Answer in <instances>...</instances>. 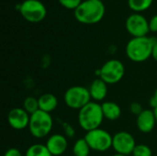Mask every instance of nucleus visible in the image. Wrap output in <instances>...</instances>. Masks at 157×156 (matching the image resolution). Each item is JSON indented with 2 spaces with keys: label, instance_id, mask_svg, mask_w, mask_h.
I'll list each match as a JSON object with an SVG mask.
<instances>
[{
  "label": "nucleus",
  "instance_id": "nucleus-13",
  "mask_svg": "<svg viewBox=\"0 0 157 156\" xmlns=\"http://www.w3.org/2000/svg\"><path fill=\"white\" fill-rule=\"evenodd\" d=\"M156 124V119L153 109H144L142 113L136 117V126L142 133H150Z\"/></svg>",
  "mask_w": 157,
  "mask_h": 156
},
{
  "label": "nucleus",
  "instance_id": "nucleus-30",
  "mask_svg": "<svg viewBox=\"0 0 157 156\" xmlns=\"http://www.w3.org/2000/svg\"><path fill=\"white\" fill-rule=\"evenodd\" d=\"M111 156H126V155H123V154H114L113 155Z\"/></svg>",
  "mask_w": 157,
  "mask_h": 156
},
{
  "label": "nucleus",
  "instance_id": "nucleus-29",
  "mask_svg": "<svg viewBox=\"0 0 157 156\" xmlns=\"http://www.w3.org/2000/svg\"><path fill=\"white\" fill-rule=\"evenodd\" d=\"M155 99L157 100V87H156V89H155V94H154V96H153Z\"/></svg>",
  "mask_w": 157,
  "mask_h": 156
},
{
  "label": "nucleus",
  "instance_id": "nucleus-11",
  "mask_svg": "<svg viewBox=\"0 0 157 156\" xmlns=\"http://www.w3.org/2000/svg\"><path fill=\"white\" fill-rule=\"evenodd\" d=\"M7 123L16 131H22L29 128L30 115L23 108H14L8 111Z\"/></svg>",
  "mask_w": 157,
  "mask_h": 156
},
{
  "label": "nucleus",
  "instance_id": "nucleus-2",
  "mask_svg": "<svg viewBox=\"0 0 157 156\" xmlns=\"http://www.w3.org/2000/svg\"><path fill=\"white\" fill-rule=\"evenodd\" d=\"M155 39L152 37L132 38L125 48L127 57L134 63H144L152 57V51Z\"/></svg>",
  "mask_w": 157,
  "mask_h": 156
},
{
  "label": "nucleus",
  "instance_id": "nucleus-28",
  "mask_svg": "<svg viewBox=\"0 0 157 156\" xmlns=\"http://www.w3.org/2000/svg\"><path fill=\"white\" fill-rule=\"evenodd\" d=\"M154 110V113H155V119H156V122H157V108H155V109H153Z\"/></svg>",
  "mask_w": 157,
  "mask_h": 156
},
{
  "label": "nucleus",
  "instance_id": "nucleus-26",
  "mask_svg": "<svg viewBox=\"0 0 157 156\" xmlns=\"http://www.w3.org/2000/svg\"><path fill=\"white\" fill-rule=\"evenodd\" d=\"M4 156H22V154L17 148H9L6 151Z\"/></svg>",
  "mask_w": 157,
  "mask_h": 156
},
{
  "label": "nucleus",
  "instance_id": "nucleus-25",
  "mask_svg": "<svg viewBox=\"0 0 157 156\" xmlns=\"http://www.w3.org/2000/svg\"><path fill=\"white\" fill-rule=\"evenodd\" d=\"M149 28L151 32H157V14L153 16L149 20Z\"/></svg>",
  "mask_w": 157,
  "mask_h": 156
},
{
  "label": "nucleus",
  "instance_id": "nucleus-17",
  "mask_svg": "<svg viewBox=\"0 0 157 156\" xmlns=\"http://www.w3.org/2000/svg\"><path fill=\"white\" fill-rule=\"evenodd\" d=\"M72 151L74 156H89L91 149L85 138H80L75 142Z\"/></svg>",
  "mask_w": 157,
  "mask_h": 156
},
{
  "label": "nucleus",
  "instance_id": "nucleus-23",
  "mask_svg": "<svg viewBox=\"0 0 157 156\" xmlns=\"http://www.w3.org/2000/svg\"><path fill=\"white\" fill-rule=\"evenodd\" d=\"M62 128H63L64 135L67 138L72 139L73 137H75V129L73 128V126L71 124H69L68 122H62Z\"/></svg>",
  "mask_w": 157,
  "mask_h": 156
},
{
  "label": "nucleus",
  "instance_id": "nucleus-10",
  "mask_svg": "<svg viewBox=\"0 0 157 156\" xmlns=\"http://www.w3.org/2000/svg\"><path fill=\"white\" fill-rule=\"evenodd\" d=\"M136 145L134 137L128 131H121L113 135L112 148L116 154L126 156L132 155Z\"/></svg>",
  "mask_w": 157,
  "mask_h": 156
},
{
  "label": "nucleus",
  "instance_id": "nucleus-7",
  "mask_svg": "<svg viewBox=\"0 0 157 156\" xmlns=\"http://www.w3.org/2000/svg\"><path fill=\"white\" fill-rule=\"evenodd\" d=\"M84 138L88 143L91 151L105 153L112 148L113 136L108 131L101 128L87 131Z\"/></svg>",
  "mask_w": 157,
  "mask_h": 156
},
{
  "label": "nucleus",
  "instance_id": "nucleus-14",
  "mask_svg": "<svg viewBox=\"0 0 157 156\" xmlns=\"http://www.w3.org/2000/svg\"><path fill=\"white\" fill-rule=\"evenodd\" d=\"M89 94L91 97V99L95 102H101L103 101L108 95V84L104 82L101 78H96L94 79L89 87Z\"/></svg>",
  "mask_w": 157,
  "mask_h": 156
},
{
  "label": "nucleus",
  "instance_id": "nucleus-5",
  "mask_svg": "<svg viewBox=\"0 0 157 156\" xmlns=\"http://www.w3.org/2000/svg\"><path fill=\"white\" fill-rule=\"evenodd\" d=\"M21 17L28 22L39 23L45 19L47 8L40 0H24L18 6Z\"/></svg>",
  "mask_w": 157,
  "mask_h": 156
},
{
  "label": "nucleus",
  "instance_id": "nucleus-15",
  "mask_svg": "<svg viewBox=\"0 0 157 156\" xmlns=\"http://www.w3.org/2000/svg\"><path fill=\"white\" fill-rule=\"evenodd\" d=\"M101 108L104 119L109 121H115L121 116V107L113 101H105L101 103Z\"/></svg>",
  "mask_w": 157,
  "mask_h": 156
},
{
  "label": "nucleus",
  "instance_id": "nucleus-20",
  "mask_svg": "<svg viewBox=\"0 0 157 156\" xmlns=\"http://www.w3.org/2000/svg\"><path fill=\"white\" fill-rule=\"evenodd\" d=\"M29 115L34 114L40 109L39 107V100L35 97H28L23 101V107H22Z\"/></svg>",
  "mask_w": 157,
  "mask_h": 156
},
{
  "label": "nucleus",
  "instance_id": "nucleus-3",
  "mask_svg": "<svg viewBox=\"0 0 157 156\" xmlns=\"http://www.w3.org/2000/svg\"><path fill=\"white\" fill-rule=\"evenodd\" d=\"M104 120L100 103L91 101L78 110V124L86 132L100 128Z\"/></svg>",
  "mask_w": 157,
  "mask_h": 156
},
{
  "label": "nucleus",
  "instance_id": "nucleus-8",
  "mask_svg": "<svg viewBox=\"0 0 157 156\" xmlns=\"http://www.w3.org/2000/svg\"><path fill=\"white\" fill-rule=\"evenodd\" d=\"M91 100L92 99L88 88L83 86H71L63 95V101L65 105L72 109L80 110L82 108L91 102Z\"/></svg>",
  "mask_w": 157,
  "mask_h": 156
},
{
  "label": "nucleus",
  "instance_id": "nucleus-22",
  "mask_svg": "<svg viewBox=\"0 0 157 156\" xmlns=\"http://www.w3.org/2000/svg\"><path fill=\"white\" fill-rule=\"evenodd\" d=\"M59 4L66 9L75 10L83 2V0H58Z\"/></svg>",
  "mask_w": 157,
  "mask_h": 156
},
{
  "label": "nucleus",
  "instance_id": "nucleus-4",
  "mask_svg": "<svg viewBox=\"0 0 157 156\" xmlns=\"http://www.w3.org/2000/svg\"><path fill=\"white\" fill-rule=\"evenodd\" d=\"M53 128V119L50 113L38 110L30 115L29 131L36 139H43L50 135Z\"/></svg>",
  "mask_w": 157,
  "mask_h": 156
},
{
  "label": "nucleus",
  "instance_id": "nucleus-9",
  "mask_svg": "<svg viewBox=\"0 0 157 156\" xmlns=\"http://www.w3.org/2000/svg\"><path fill=\"white\" fill-rule=\"evenodd\" d=\"M125 28L132 38L145 37L150 32L149 20L141 13L131 14L125 21Z\"/></svg>",
  "mask_w": 157,
  "mask_h": 156
},
{
  "label": "nucleus",
  "instance_id": "nucleus-19",
  "mask_svg": "<svg viewBox=\"0 0 157 156\" xmlns=\"http://www.w3.org/2000/svg\"><path fill=\"white\" fill-rule=\"evenodd\" d=\"M154 0H128V6L135 13H140L150 8Z\"/></svg>",
  "mask_w": 157,
  "mask_h": 156
},
{
  "label": "nucleus",
  "instance_id": "nucleus-16",
  "mask_svg": "<svg viewBox=\"0 0 157 156\" xmlns=\"http://www.w3.org/2000/svg\"><path fill=\"white\" fill-rule=\"evenodd\" d=\"M40 110H42L47 113H52L58 107V99L57 97L51 93H45L40 95L38 97Z\"/></svg>",
  "mask_w": 157,
  "mask_h": 156
},
{
  "label": "nucleus",
  "instance_id": "nucleus-21",
  "mask_svg": "<svg viewBox=\"0 0 157 156\" xmlns=\"http://www.w3.org/2000/svg\"><path fill=\"white\" fill-rule=\"evenodd\" d=\"M132 156H153L151 148L146 144H137L132 152Z\"/></svg>",
  "mask_w": 157,
  "mask_h": 156
},
{
  "label": "nucleus",
  "instance_id": "nucleus-12",
  "mask_svg": "<svg viewBox=\"0 0 157 156\" xmlns=\"http://www.w3.org/2000/svg\"><path fill=\"white\" fill-rule=\"evenodd\" d=\"M45 145L52 156L63 155L68 148V138L64 134L54 133L49 136Z\"/></svg>",
  "mask_w": 157,
  "mask_h": 156
},
{
  "label": "nucleus",
  "instance_id": "nucleus-18",
  "mask_svg": "<svg viewBox=\"0 0 157 156\" xmlns=\"http://www.w3.org/2000/svg\"><path fill=\"white\" fill-rule=\"evenodd\" d=\"M25 156H52L47 146L42 143H34L30 145L26 153Z\"/></svg>",
  "mask_w": 157,
  "mask_h": 156
},
{
  "label": "nucleus",
  "instance_id": "nucleus-27",
  "mask_svg": "<svg viewBox=\"0 0 157 156\" xmlns=\"http://www.w3.org/2000/svg\"><path fill=\"white\" fill-rule=\"evenodd\" d=\"M152 58H153L155 62H157V40H156V41L155 42V44H154V47H153Z\"/></svg>",
  "mask_w": 157,
  "mask_h": 156
},
{
  "label": "nucleus",
  "instance_id": "nucleus-1",
  "mask_svg": "<svg viewBox=\"0 0 157 156\" xmlns=\"http://www.w3.org/2000/svg\"><path fill=\"white\" fill-rule=\"evenodd\" d=\"M106 13V7L102 0H83L74 10L75 19L85 25H93L100 22Z\"/></svg>",
  "mask_w": 157,
  "mask_h": 156
},
{
  "label": "nucleus",
  "instance_id": "nucleus-6",
  "mask_svg": "<svg viewBox=\"0 0 157 156\" xmlns=\"http://www.w3.org/2000/svg\"><path fill=\"white\" fill-rule=\"evenodd\" d=\"M99 78L108 85L118 84L125 74V67L122 62L118 59H111L103 63L97 71Z\"/></svg>",
  "mask_w": 157,
  "mask_h": 156
},
{
  "label": "nucleus",
  "instance_id": "nucleus-24",
  "mask_svg": "<svg viewBox=\"0 0 157 156\" xmlns=\"http://www.w3.org/2000/svg\"><path fill=\"white\" fill-rule=\"evenodd\" d=\"M144 109V108H143L142 105L140 103H138V102H133V103H132L130 105V111H131V113L136 115V117L139 114H141Z\"/></svg>",
  "mask_w": 157,
  "mask_h": 156
}]
</instances>
